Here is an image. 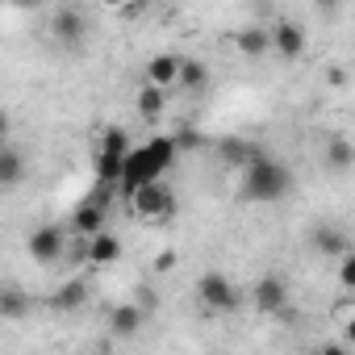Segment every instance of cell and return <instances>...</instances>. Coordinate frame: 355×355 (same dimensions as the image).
I'll use <instances>...</instances> for the list:
<instances>
[{
    "instance_id": "16",
    "label": "cell",
    "mask_w": 355,
    "mask_h": 355,
    "mask_svg": "<svg viewBox=\"0 0 355 355\" xmlns=\"http://www.w3.org/2000/svg\"><path fill=\"white\" fill-rule=\"evenodd\" d=\"M175 84L189 88V92H205L209 88V67L201 59H180V67H175Z\"/></svg>"
},
{
    "instance_id": "2",
    "label": "cell",
    "mask_w": 355,
    "mask_h": 355,
    "mask_svg": "<svg viewBox=\"0 0 355 355\" xmlns=\"http://www.w3.org/2000/svg\"><path fill=\"white\" fill-rule=\"evenodd\" d=\"M243 167H247V180H243V197H247V201L272 205V201H284V197L293 193V171H288L280 159H272L268 150L251 146V159H247Z\"/></svg>"
},
{
    "instance_id": "19",
    "label": "cell",
    "mask_w": 355,
    "mask_h": 355,
    "mask_svg": "<svg viewBox=\"0 0 355 355\" xmlns=\"http://www.w3.org/2000/svg\"><path fill=\"white\" fill-rule=\"evenodd\" d=\"M175 67H180V59H175V55H155V59L146 63V84L171 88V84H175Z\"/></svg>"
},
{
    "instance_id": "27",
    "label": "cell",
    "mask_w": 355,
    "mask_h": 355,
    "mask_svg": "<svg viewBox=\"0 0 355 355\" xmlns=\"http://www.w3.org/2000/svg\"><path fill=\"white\" fill-rule=\"evenodd\" d=\"M330 84H334V88H343V84H347V71H343V67H334V71H330Z\"/></svg>"
},
{
    "instance_id": "7",
    "label": "cell",
    "mask_w": 355,
    "mask_h": 355,
    "mask_svg": "<svg viewBox=\"0 0 355 355\" xmlns=\"http://www.w3.org/2000/svg\"><path fill=\"white\" fill-rule=\"evenodd\" d=\"M51 34H55V42H63V46H71V51H76V46L88 38V17H84L76 5H67V9H55Z\"/></svg>"
},
{
    "instance_id": "9",
    "label": "cell",
    "mask_w": 355,
    "mask_h": 355,
    "mask_svg": "<svg viewBox=\"0 0 355 355\" xmlns=\"http://www.w3.org/2000/svg\"><path fill=\"white\" fill-rule=\"evenodd\" d=\"M84 259H88L92 268H109V263H117V259H121V239L109 234V230L88 234V239H84Z\"/></svg>"
},
{
    "instance_id": "28",
    "label": "cell",
    "mask_w": 355,
    "mask_h": 355,
    "mask_svg": "<svg viewBox=\"0 0 355 355\" xmlns=\"http://www.w3.org/2000/svg\"><path fill=\"white\" fill-rule=\"evenodd\" d=\"M13 5H21V9H38L42 0H13Z\"/></svg>"
},
{
    "instance_id": "1",
    "label": "cell",
    "mask_w": 355,
    "mask_h": 355,
    "mask_svg": "<svg viewBox=\"0 0 355 355\" xmlns=\"http://www.w3.org/2000/svg\"><path fill=\"white\" fill-rule=\"evenodd\" d=\"M175 142L167 138V134H159V138H150V142H142V146H130V155H125V163H121V175H117V184H121V193H134L138 184H150V180H163V171L175 163Z\"/></svg>"
},
{
    "instance_id": "24",
    "label": "cell",
    "mask_w": 355,
    "mask_h": 355,
    "mask_svg": "<svg viewBox=\"0 0 355 355\" xmlns=\"http://www.w3.org/2000/svg\"><path fill=\"white\" fill-rule=\"evenodd\" d=\"M171 142H175V150H197V146H201V134H197V130H180Z\"/></svg>"
},
{
    "instance_id": "12",
    "label": "cell",
    "mask_w": 355,
    "mask_h": 355,
    "mask_svg": "<svg viewBox=\"0 0 355 355\" xmlns=\"http://www.w3.org/2000/svg\"><path fill=\"white\" fill-rule=\"evenodd\" d=\"M313 251H322V259H338L343 251H351V243H347V234H343L338 226L322 222V226L313 230Z\"/></svg>"
},
{
    "instance_id": "6",
    "label": "cell",
    "mask_w": 355,
    "mask_h": 355,
    "mask_svg": "<svg viewBox=\"0 0 355 355\" xmlns=\"http://www.w3.org/2000/svg\"><path fill=\"white\" fill-rule=\"evenodd\" d=\"M197 297H201V305L205 309H230L234 301H239V293H234V284H230V276H222V272H205L201 280H197Z\"/></svg>"
},
{
    "instance_id": "18",
    "label": "cell",
    "mask_w": 355,
    "mask_h": 355,
    "mask_svg": "<svg viewBox=\"0 0 355 355\" xmlns=\"http://www.w3.org/2000/svg\"><path fill=\"white\" fill-rule=\"evenodd\" d=\"M26 313H30V297L21 288H13V284H0V318H5V322H21Z\"/></svg>"
},
{
    "instance_id": "23",
    "label": "cell",
    "mask_w": 355,
    "mask_h": 355,
    "mask_svg": "<svg viewBox=\"0 0 355 355\" xmlns=\"http://www.w3.org/2000/svg\"><path fill=\"white\" fill-rule=\"evenodd\" d=\"M338 284H343V293H355V255L351 251L338 255Z\"/></svg>"
},
{
    "instance_id": "15",
    "label": "cell",
    "mask_w": 355,
    "mask_h": 355,
    "mask_svg": "<svg viewBox=\"0 0 355 355\" xmlns=\"http://www.w3.org/2000/svg\"><path fill=\"white\" fill-rule=\"evenodd\" d=\"M26 180V155L13 146H0V189H13Z\"/></svg>"
},
{
    "instance_id": "30",
    "label": "cell",
    "mask_w": 355,
    "mask_h": 355,
    "mask_svg": "<svg viewBox=\"0 0 355 355\" xmlns=\"http://www.w3.org/2000/svg\"><path fill=\"white\" fill-rule=\"evenodd\" d=\"M5 130H9V121H5V113H0V138H5Z\"/></svg>"
},
{
    "instance_id": "17",
    "label": "cell",
    "mask_w": 355,
    "mask_h": 355,
    "mask_svg": "<svg viewBox=\"0 0 355 355\" xmlns=\"http://www.w3.org/2000/svg\"><path fill=\"white\" fill-rule=\"evenodd\" d=\"M163 105H167V88H155V84L138 88L134 109H138V117H142V121H159V117H163Z\"/></svg>"
},
{
    "instance_id": "3",
    "label": "cell",
    "mask_w": 355,
    "mask_h": 355,
    "mask_svg": "<svg viewBox=\"0 0 355 355\" xmlns=\"http://www.w3.org/2000/svg\"><path fill=\"white\" fill-rule=\"evenodd\" d=\"M125 155H130V134L121 125H109L101 134V150H96V184H117Z\"/></svg>"
},
{
    "instance_id": "14",
    "label": "cell",
    "mask_w": 355,
    "mask_h": 355,
    "mask_svg": "<svg viewBox=\"0 0 355 355\" xmlns=\"http://www.w3.org/2000/svg\"><path fill=\"white\" fill-rule=\"evenodd\" d=\"M96 230H105V205H96V201H84V205L71 214V234L88 239V234H96Z\"/></svg>"
},
{
    "instance_id": "31",
    "label": "cell",
    "mask_w": 355,
    "mask_h": 355,
    "mask_svg": "<svg viewBox=\"0 0 355 355\" xmlns=\"http://www.w3.org/2000/svg\"><path fill=\"white\" fill-rule=\"evenodd\" d=\"M146 5H150V0H146Z\"/></svg>"
},
{
    "instance_id": "29",
    "label": "cell",
    "mask_w": 355,
    "mask_h": 355,
    "mask_svg": "<svg viewBox=\"0 0 355 355\" xmlns=\"http://www.w3.org/2000/svg\"><path fill=\"white\" fill-rule=\"evenodd\" d=\"M101 5H105V9H113V13H117V9H121V5H125V0H101Z\"/></svg>"
},
{
    "instance_id": "4",
    "label": "cell",
    "mask_w": 355,
    "mask_h": 355,
    "mask_svg": "<svg viewBox=\"0 0 355 355\" xmlns=\"http://www.w3.org/2000/svg\"><path fill=\"white\" fill-rule=\"evenodd\" d=\"M125 197H130V214H134V218H142V222H163V218L175 209L171 189H167L163 180L138 184V189H134V193H125Z\"/></svg>"
},
{
    "instance_id": "26",
    "label": "cell",
    "mask_w": 355,
    "mask_h": 355,
    "mask_svg": "<svg viewBox=\"0 0 355 355\" xmlns=\"http://www.w3.org/2000/svg\"><path fill=\"white\" fill-rule=\"evenodd\" d=\"M313 5H318L322 13H338V5H343V0H313Z\"/></svg>"
},
{
    "instance_id": "13",
    "label": "cell",
    "mask_w": 355,
    "mask_h": 355,
    "mask_svg": "<svg viewBox=\"0 0 355 355\" xmlns=\"http://www.w3.org/2000/svg\"><path fill=\"white\" fill-rule=\"evenodd\" d=\"M142 322H146V309H142V305H117V309L109 313V326H113L117 338H134V334L142 330Z\"/></svg>"
},
{
    "instance_id": "21",
    "label": "cell",
    "mask_w": 355,
    "mask_h": 355,
    "mask_svg": "<svg viewBox=\"0 0 355 355\" xmlns=\"http://www.w3.org/2000/svg\"><path fill=\"white\" fill-rule=\"evenodd\" d=\"M326 163L334 167V171H347L351 163H355V146H351V138H330V146H326Z\"/></svg>"
},
{
    "instance_id": "8",
    "label": "cell",
    "mask_w": 355,
    "mask_h": 355,
    "mask_svg": "<svg viewBox=\"0 0 355 355\" xmlns=\"http://www.w3.org/2000/svg\"><path fill=\"white\" fill-rule=\"evenodd\" d=\"M268 38H272V55L276 59H301L305 55V30L297 26V21H276L272 30H268Z\"/></svg>"
},
{
    "instance_id": "20",
    "label": "cell",
    "mask_w": 355,
    "mask_h": 355,
    "mask_svg": "<svg viewBox=\"0 0 355 355\" xmlns=\"http://www.w3.org/2000/svg\"><path fill=\"white\" fill-rule=\"evenodd\" d=\"M88 301V284L84 280H67L63 288H55V297H51V305L55 309H63V313H71V309H80Z\"/></svg>"
},
{
    "instance_id": "11",
    "label": "cell",
    "mask_w": 355,
    "mask_h": 355,
    "mask_svg": "<svg viewBox=\"0 0 355 355\" xmlns=\"http://www.w3.org/2000/svg\"><path fill=\"white\" fill-rule=\"evenodd\" d=\"M234 51L243 59H263V55H272V38H268L263 26H247V30L234 34Z\"/></svg>"
},
{
    "instance_id": "5",
    "label": "cell",
    "mask_w": 355,
    "mask_h": 355,
    "mask_svg": "<svg viewBox=\"0 0 355 355\" xmlns=\"http://www.w3.org/2000/svg\"><path fill=\"white\" fill-rule=\"evenodd\" d=\"M26 251H30V259H34L38 268H51V263H59V259L67 255V230L55 226V222H46V226H38V230L30 234Z\"/></svg>"
},
{
    "instance_id": "10",
    "label": "cell",
    "mask_w": 355,
    "mask_h": 355,
    "mask_svg": "<svg viewBox=\"0 0 355 355\" xmlns=\"http://www.w3.org/2000/svg\"><path fill=\"white\" fill-rule=\"evenodd\" d=\"M251 297H255V309L259 313H280L288 305V284L280 276H263V280H255Z\"/></svg>"
},
{
    "instance_id": "25",
    "label": "cell",
    "mask_w": 355,
    "mask_h": 355,
    "mask_svg": "<svg viewBox=\"0 0 355 355\" xmlns=\"http://www.w3.org/2000/svg\"><path fill=\"white\" fill-rule=\"evenodd\" d=\"M175 268V251H159V259H155V272H171Z\"/></svg>"
},
{
    "instance_id": "22",
    "label": "cell",
    "mask_w": 355,
    "mask_h": 355,
    "mask_svg": "<svg viewBox=\"0 0 355 355\" xmlns=\"http://www.w3.org/2000/svg\"><path fill=\"white\" fill-rule=\"evenodd\" d=\"M218 155H222L226 163H247V159H251V142H243V138H222V142H218Z\"/></svg>"
}]
</instances>
